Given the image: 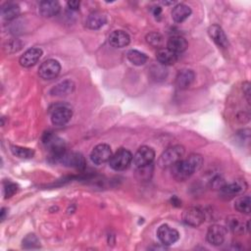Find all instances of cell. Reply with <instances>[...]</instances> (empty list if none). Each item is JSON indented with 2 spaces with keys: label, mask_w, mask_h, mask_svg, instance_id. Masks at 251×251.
<instances>
[{
  "label": "cell",
  "mask_w": 251,
  "mask_h": 251,
  "mask_svg": "<svg viewBox=\"0 0 251 251\" xmlns=\"http://www.w3.org/2000/svg\"><path fill=\"white\" fill-rule=\"evenodd\" d=\"M203 165V158L199 154H191L186 159H181L172 167L173 176L183 181L197 172Z\"/></svg>",
  "instance_id": "cell-1"
},
{
  "label": "cell",
  "mask_w": 251,
  "mask_h": 251,
  "mask_svg": "<svg viewBox=\"0 0 251 251\" xmlns=\"http://www.w3.org/2000/svg\"><path fill=\"white\" fill-rule=\"evenodd\" d=\"M42 142L50 153V157L57 162L59 157L66 151V143L59 136L52 132H45L42 138Z\"/></svg>",
  "instance_id": "cell-2"
},
{
  "label": "cell",
  "mask_w": 251,
  "mask_h": 251,
  "mask_svg": "<svg viewBox=\"0 0 251 251\" xmlns=\"http://www.w3.org/2000/svg\"><path fill=\"white\" fill-rule=\"evenodd\" d=\"M184 155V147L181 145H174L167 148L158 160L159 167L163 169L172 168L176 163L182 159Z\"/></svg>",
  "instance_id": "cell-3"
},
{
  "label": "cell",
  "mask_w": 251,
  "mask_h": 251,
  "mask_svg": "<svg viewBox=\"0 0 251 251\" xmlns=\"http://www.w3.org/2000/svg\"><path fill=\"white\" fill-rule=\"evenodd\" d=\"M132 162V154L126 148L118 149L110 158L109 166L115 171L126 170Z\"/></svg>",
  "instance_id": "cell-4"
},
{
  "label": "cell",
  "mask_w": 251,
  "mask_h": 251,
  "mask_svg": "<svg viewBox=\"0 0 251 251\" xmlns=\"http://www.w3.org/2000/svg\"><path fill=\"white\" fill-rule=\"evenodd\" d=\"M72 116V109L66 105H57L51 110V122L57 126H62L68 124Z\"/></svg>",
  "instance_id": "cell-5"
},
{
  "label": "cell",
  "mask_w": 251,
  "mask_h": 251,
  "mask_svg": "<svg viewBox=\"0 0 251 251\" xmlns=\"http://www.w3.org/2000/svg\"><path fill=\"white\" fill-rule=\"evenodd\" d=\"M247 189V183L244 179H237L231 183L224 184L220 188L221 197L225 199H230L234 196L244 193Z\"/></svg>",
  "instance_id": "cell-6"
},
{
  "label": "cell",
  "mask_w": 251,
  "mask_h": 251,
  "mask_svg": "<svg viewBox=\"0 0 251 251\" xmlns=\"http://www.w3.org/2000/svg\"><path fill=\"white\" fill-rule=\"evenodd\" d=\"M154 158H155V151L152 147L141 146L133 155L132 163L134 167L137 169V168L152 164Z\"/></svg>",
  "instance_id": "cell-7"
},
{
  "label": "cell",
  "mask_w": 251,
  "mask_h": 251,
  "mask_svg": "<svg viewBox=\"0 0 251 251\" xmlns=\"http://www.w3.org/2000/svg\"><path fill=\"white\" fill-rule=\"evenodd\" d=\"M61 71V65L57 60L48 59L44 61L38 69V75L43 79H53L58 76Z\"/></svg>",
  "instance_id": "cell-8"
},
{
  "label": "cell",
  "mask_w": 251,
  "mask_h": 251,
  "mask_svg": "<svg viewBox=\"0 0 251 251\" xmlns=\"http://www.w3.org/2000/svg\"><path fill=\"white\" fill-rule=\"evenodd\" d=\"M57 162L61 163L66 167L75 168V169H83L85 167L84 157L80 153L76 152H67L65 151L57 160Z\"/></svg>",
  "instance_id": "cell-9"
},
{
  "label": "cell",
  "mask_w": 251,
  "mask_h": 251,
  "mask_svg": "<svg viewBox=\"0 0 251 251\" xmlns=\"http://www.w3.org/2000/svg\"><path fill=\"white\" fill-rule=\"evenodd\" d=\"M157 237L159 241L166 246L176 243L179 238V233L176 229L168 225H162L157 229Z\"/></svg>",
  "instance_id": "cell-10"
},
{
  "label": "cell",
  "mask_w": 251,
  "mask_h": 251,
  "mask_svg": "<svg viewBox=\"0 0 251 251\" xmlns=\"http://www.w3.org/2000/svg\"><path fill=\"white\" fill-rule=\"evenodd\" d=\"M112 156V150L111 147L106 143H100L96 145L91 153H90V159L92 163L95 165H102L110 160Z\"/></svg>",
  "instance_id": "cell-11"
},
{
  "label": "cell",
  "mask_w": 251,
  "mask_h": 251,
  "mask_svg": "<svg viewBox=\"0 0 251 251\" xmlns=\"http://www.w3.org/2000/svg\"><path fill=\"white\" fill-rule=\"evenodd\" d=\"M226 235V228L220 225H213L209 226L206 234L207 241L215 246H219L224 243Z\"/></svg>",
  "instance_id": "cell-12"
},
{
  "label": "cell",
  "mask_w": 251,
  "mask_h": 251,
  "mask_svg": "<svg viewBox=\"0 0 251 251\" xmlns=\"http://www.w3.org/2000/svg\"><path fill=\"white\" fill-rule=\"evenodd\" d=\"M205 216L201 209L197 207H190L182 214L183 222L190 226H198L204 222Z\"/></svg>",
  "instance_id": "cell-13"
},
{
  "label": "cell",
  "mask_w": 251,
  "mask_h": 251,
  "mask_svg": "<svg viewBox=\"0 0 251 251\" xmlns=\"http://www.w3.org/2000/svg\"><path fill=\"white\" fill-rule=\"evenodd\" d=\"M42 56V50L38 47H32L27 49L20 58V65L24 68H29L34 66L40 57Z\"/></svg>",
  "instance_id": "cell-14"
},
{
  "label": "cell",
  "mask_w": 251,
  "mask_h": 251,
  "mask_svg": "<svg viewBox=\"0 0 251 251\" xmlns=\"http://www.w3.org/2000/svg\"><path fill=\"white\" fill-rule=\"evenodd\" d=\"M208 34L210 38L220 47L226 48L228 46L227 37L223 28L218 25H212L208 28Z\"/></svg>",
  "instance_id": "cell-15"
},
{
  "label": "cell",
  "mask_w": 251,
  "mask_h": 251,
  "mask_svg": "<svg viewBox=\"0 0 251 251\" xmlns=\"http://www.w3.org/2000/svg\"><path fill=\"white\" fill-rule=\"evenodd\" d=\"M130 37L128 33L125 30L117 29L110 33L109 35V43L116 48H123L129 44Z\"/></svg>",
  "instance_id": "cell-16"
},
{
  "label": "cell",
  "mask_w": 251,
  "mask_h": 251,
  "mask_svg": "<svg viewBox=\"0 0 251 251\" xmlns=\"http://www.w3.org/2000/svg\"><path fill=\"white\" fill-rule=\"evenodd\" d=\"M195 74L192 70L183 69L179 71L176 76V85L179 89L188 88L194 81Z\"/></svg>",
  "instance_id": "cell-17"
},
{
  "label": "cell",
  "mask_w": 251,
  "mask_h": 251,
  "mask_svg": "<svg viewBox=\"0 0 251 251\" xmlns=\"http://www.w3.org/2000/svg\"><path fill=\"white\" fill-rule=\"evenodd\" d=\"M107 22V17L100 11H94L90 13L85 21V25L90 29H98L102 27Z\"/></svg>",
  "instance_id": "cell-18"
},
{
  "label": "cell",
  "mask_w": 251,
  "mask_h": 251,
  "mask_svg": "<svg viewBox=\"0 0 251 251\" xmlns=\"http://www.w3.org/2000/svg\"><path fill=\"white\" fill-rule=\"evenodd\" d=\"M60 4L58 1L44 0L39 3V13L41 16L51 18L56 16L60 11Z\"/></svg>",
  "instance_id": "cell-19"
},
{
  "label": "cell",
  "mask_w": 251,
  "mask_h": 251,
  "mask_svg": "<svg viewBox=\"0 0 251 251\" xmlns=\"http://www.w3.org/2000/svg\"><path fill=\"white\" fill-rule=\"evenodd\" d=\"M156 59L163 66H172L177 60V54L168 48H160L156 53Z\"/></svg>",
  "instance_id": "cell-20"
},
{
  "label": "cell",
  "mask_w": 251,
  "mask_h": 251,
  "mask_svg": "<svg viewBox=\"0 0 251 251\" xmlns=\"http://www.w3.org/2000/svg\"><path fill=\"white\" fill-rule=\"evenodd\" d=\"M188 44L184 37L179 35L171 36L167 42V48L175 53H181L186 50Z\"/></svg>",
  "instance_id": "cell-21"
},
{
  "label": "cell",
  "mask_w": 251,
  "mask_h": 251,
  "mask_svg": "<svg viewBox=\"0 0 251 251\" xmlns=\"http://www.w3.org/2000/svg\"><path fill=\"white\" fill-rule=\"evenodd\" d=\"M191 15V9L185 4H177L172 10V18L176 23L184 22Z\"/></svg>",
  "instance_id": "cell-22"
},
{
  "label": "cell",
  "mask_w": 251,
  "mask_h": 251,
  "mask_svg": "<svg viewBox=\"0 0 251 251\" xmlns=\"http://www.w3.org/2000/svg\"><path fill=\"white\" fill-rule=\"evenodd\" d=\"M20 12L21 10L19 5L12 2L4 4L1 8V16L7 21H12L16 19L20 15Z\"/></svg>",
  "instance_id": "cell-23"
},
{
  "label": "cell",
  "mask_w": 251,
  "mask_h": 251,
  "mask_svg": "<svg viewBox=\"0 0 251 251\" xmlns=\"http://www.w3.org/2000/svg\"><path fill=\"white\" fill-rule=\"evenodd\" d=\"M75 88V84L72 80H64L57 85H55L51 89V94L57 95V96H63V95H68L71 93Z\"/></svg>",
  "instance_id": "cell-24"
},
{
  "label": "cell",
  "mask_w": 251,
  "mask_h": 251,
  "mask_svg": "<svg viewBox=\"0 0 251 251\" xmlns=\"http://www.w3.org/2000/svg\"><path fill=\"white\" fill-rule=\"evenodd\" d=\"M251 199L249 195H243L238 197L234 202V208L236 211L248 215L250 213Z\"/></svg>",
  "instance_id": "cell-25"
},
{
  "label": "cell",
  "mask_w": 251,
  "mask_h": 251,
  "mask_svg": "<svg viewBox=\"0 0 251 251\" xmlns=\"http://www.w3.org/2000/svg\"><path fill=\"white\" fill-rule=\"evenodd\" d=\"M227 227L235 234H240L244 232V226L240 219L236 216H229L226 218Z\"/></svg>",
  "instance_id": "cell-26"
},
{
  "label": "cell",
  "mask_w": 251,
  "mask_h": 251,
  "mask_svg": "<svg viewBox=\"0 0 251 251\" xmlns=\"http://www.w3.org/2000/svg\"><path fill=\"white\" fill-rule=\"evenodd\" d=\"M126 57L128 61L135 66L144 65L147 61V56L144 53L137 50H129L126 53Z\"/></svg>",
  "instance_id": "cell-27"
},
{
  "label": "cell",
  "mask_w": 251,
  "mask_h": 251,
  "mask_svg": "<svg viewBox=\"0 0 251 251\" xmlns=\"http://www.w3.org/2000/svg\"><path fill=\"white\" fill-rule=\"evenodd\" d=\"M11 151H12L13 155H15L16 157L22 158V159H30L34 155V151L32 149L18 146V145H12Z\"/></svg>",
  "instance_id": "cell-28"
},
{
  "label": "cell",
  "mask_w": 251,
  "mask_h": 251,
  "mask_svg": "<svg viewBox=\"0 0 251 251\" xmlns=\"http://www.w3.org/2000/svg\"><path fill=\"white\" fill-rule=\"evenodd\" d=\"M39 245V240L35 236V234L30 233L27 234L24 239H23V247L25 249H30V248H38Z\"/></svg>",
  "instance_id": "cell-29"
},
{
  "label": "cell",
  "mask_w": 251,
  "mask_h": 251,
  "mask_svg": "<svg viewBox=\"0 0 251 251\" xmlns=\"http://www.w3.org/2000/svg\"><path fill=\"white\" fill-rule=\"evenodd\" d=\"M18 190V185L10 180H7L4 182L3 185V192H4V197L5 199L12 197Z\"/></svg>",
  "instance_id": "cell-30"
},
{
  "label": "cell",
  "mask_w": 251,
  "mask_h": 251,
  "mask_svg": "<svg viewBox=\"0 0 251 251\" xmlns=\"http://www.w3.org/2000/svg\"><path fill=\"white\" fill-rule=\"evenodd\" d=\"M146 41L152 46L159 47L163 42V37L158 32H150L149 34L146 35Z\"/></svg>",
  "instance_id": "cell-31"
},
{
  "label": "cell",
  "mask_w": 251,
  "mask_h": 251,
  "mask_svg": "<svg viewBox=\"0 0 251 251\" xmlns=\"http://www.w3.org/2000/svg\"><path fill=\"white\" fill-rule=\"evenodd\" d=\"M152 171H153L152 164H150V165H147L144 167L137 168V175L139 176L140 179H144V178L147 179V178H150V176L152 175Z\"/></svg>",
  "instance_id": "cell-32"
},
{
  "label": "cell",
  "mask_w": 251,
  "mask_h": 251,
  "mask_svg": "<svg viewBox=\"0 0 251 251\" xmlns=\"http://www.w3.org/2000/svg\"><path fill=\"white\" fill-rule=\"evenodd\" d=\"M243 92L245 93L247 101L249 102L250 101V83L247 81L243 83Z\"/></svg>",
  "instance_id": "cell-33"
},
{
  "label": "cell",
  "mask_w": 251,
  "mask_h": 251,
  "mask_svg": "<svg viewBox=\"0 0 251 251\" xmlns=\"http://www.w3.org/2000/svg\"><path fill=\"white\" fill-rule=\"evenodd\" d=\"M67 5L72 10H77L79 8L80 3H79V1H69V2H67Z\"/></svg>",
  "instance_id": "cell-34"
},
{
  "label": "cell",
  "mask_w": 251,
  "mask_h": 251,
  "mask_svg": "<svg viewBox=\"0 0 251 251\" xmlns=\"http://www.w3.org/2000/svg\"><path fill=\"white\" fill-rule=\"evenodd\" d=\"M161 13H162V9H161V7L157 6V7H155V8H154V10H153V14H154V16H155V17H159V16L161 15Z\"/></svg>",
  "instance_id": "cell-35"
},
{
  "label": "cell",
  "mask_w": 251,
  "mask_h": 251,
  "mask_svg": "<svg viewBox=\"0 0 251 251\" xmlns=\"http://www.w3.org/2000/svg\"><path fill=\"white\" fill-rule=\"evenodd\" d=\"M5 219V208H2L1 209V220L4 221Z\"/></svg>",
  "instance_id": "cell-36"
}]
</instances>
